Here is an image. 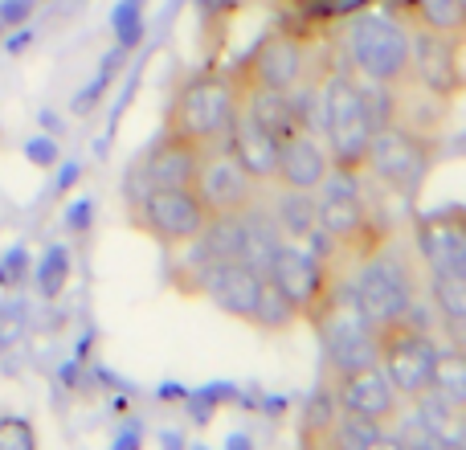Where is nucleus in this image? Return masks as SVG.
<instances>
[{
    "label": "nucleus",
    "instance_id": "nucleus-18",
    "mask_svg": "<svg viewBox=\"0 0 466 450\" xmlns=\"http://www.w3.org/2000/svg\"><path fill=\"white\" fill-rule=\"evenodd\" d=\"M221 144L229 148V156L258 180V185L274 180V169H279V136H270L262 123H254L249 115H238L229 136L221 139Z\"/></svg>",
    "mask_w": 466,
    "mask_h": 450
},
{
    "label": "nucleus",
    "instance_id": "nucleus-15",
    "mask_svg": "<svg viewBox=\"0 0 466 450\" xmlns=\"http://www.w3.org/2000/svg\"><path fill=\"white\" fill-rule=\"evenodd\" d=\"M331 394H336L339 410L356 414L364 422L389 426L401 414V394L389 385V377L380 373V364H360V369H339L331 373Z\"/></svg>",
    "mask_w": 466,
    "mask_h": 450
},
{
    "label": "nucleus",
    "instance_id": "nucleus-2",
    "mask_svg": "<svg viewBox=\"0 0 466 450\" xmlns=\"http://www.w3.org/2000/svg\"><path fill=\"white\" fill-rule=\"evenodd\" d=\"M352 177L360 172H339L331 169L328 180L315 189V233L331 241L344 258H369L389 241V225L369 210V201L360 197V189L352 185Z\"/></svg>",
    "mask_w": 466,
    "mask_h": 450
},
{
    "label": "nucleus",
    "instance_id": "nucleus-14",
    "mask_svg": "<svg viewBox=\"0 0 466 450\" xmlns=\"http://www.w3.org/2000/svg\"><path fill=\"white\" fill-rule=\"evenodd\" d=\"M262 282H266V274L258 271L254 262H246V258H209L201 279H197V287H201V295L209 299L218 312H226L229 320L254 323L258 299H262Z\"/></svg>",
    "mask_w": 466,
    "mask_h": 450
},
{
    "label": "nucleus",
    "instance_id": "nucleus-8",
    "mask_svg": "<svg viewBox=\"0 0 466 450\" xmlns=\"http://www.w3.org/2000/svg\"><path fill=\"white\" fill-rule=\"evenodd\" d=\"M233 82L246 90H299L307 74V37L295 25L266 29L254 46L246 49L238 66H229Z\"/></svg>",
    "mask_w": 466,
    "mask_h": 450
},
{
    "label": "nucleus",
    "instance_id": "nucleus-22",
    "mask_svg": "<svg viewBox=\"0 0 466 450\" xmlns=\"http://www.w3.org/2000/svg\"><path fill=\"white\" fill-rule=\"evenodd\" d=\"M421 397H434L454 414L466 405V361L459 348H438L434 369H430V389Z\"/></svg>",
    "mask_w": 466,
    "mask_h": 450
},
{
    "label": "nucleus",
    "instance_id": "nucleus-23",
    "mask_svg": "<svg viewBox=\"0 0 466 450\" xmlns=\"http://www.w3.org/2000/svg\"><path fill=\"white\" fill-rule=\"evenodd\" d=\"M274 230L282 241H311L315 238V193H299V189H282L270 213Z\"/></svg>",
    "mask_w": 466,
    "mask_h": 450
},
{
    "label": "nucleus",
    "instance_id": "nucleus-13",
    "mask_svg": "<svg viewBox=\"0 0 466 450\" xmlns=\"http://www.w3.org/2000/svg\"><path fill=\"white\" fill-rule=\"evenodd\" d=\"M410 70L421 90L454 103L462 95V33L410 29Z\"/></svg>",
    "mask_w": 466,
    "mask_h": 450
},
{
    "label": "nucleus",
    "instance_id": "nucleus-26",
    "mask_svg": "<svg viewBox=\"0 0 466 450\" xmlns=\"http://www.w3.org/2000/svg\"><path fill=\"white\" fill-rule=\"evenodd\" d=\"M274 5L282 8V16L290 25H315V21H328L339 8H348L352 0H274Z\"/></svg>",
    "mask_w": 466,
    "mask_h": 450
},
{
    "label": "nucleus",
    "instance_id": "nucleus-25",
    "mask_svg": "<svg viewBox=\"0 0 466 450\" xmlns=\"http://www.w3.org/2000/svg\"><path fill=\"white\" fill-rule=\"evenodd\" d=\"M336 414H339V402L331 394V385H323L319 394L311 397L303 414V426H299V438L311 446H331V426H336Z\"/></svg>",
    "mask_w": 466,
    "mask_h": 450
},
{
    "label": "nucleus",
    "instance_id": "nucleus-5",
    "mask_svg": "<svg viewBox=\"0 0 466 450\" xmlns=\"http://www.w3.org/2000/svg\"><path fill=\"white\" fill-rule=\"evenodd\" d=\"M438 160V139L421 136V131L405 128L397 119H380L364 148V169L377 185H385L397 197H413L421 180L430 177Z\"/></svg>",
    "mask_w": 466,
    "mask_h": 450
},
{
    "label": "nucleus",
    "instance_id": "nucleus-10",
    "mask_svg": "<svg viewBox=\"0 0 466 450\" xmlns=\"http://www.w3.org/2000/svg\"><path fill=\"white\" fill-rule=\"evenodd\" d=\"M262 274H266V282L295 307L299 320H311V323H315V315L323 312V303L331 299V291H336L323 258L311 254L307 241H279L274 254L266 258Z\"/></svg>",
    "mask_w": 466,
    "mask_h": 450
},
{
    "label": "nucleus",
    "instance_id": "nucleus-7",
    "mask_svg": "<svg viewBox=\"0 0 466 450\" xmlns=\"http://www.w3.org/2000/svg\"><path fill=\"white\" fill-rule=\"evenodd\" d=\"M372 348H377V364L389 377V385L401 394V402H418L430 389V369L438 356V340L418 315H401V320L372 328Z\"/></svg>",
    "mask_w": 466,
    "mask_h": 450
},
{
    "label": "nucleus",
    "instance_id": "nucleus-17",
    "mask_svg": "<svg viewBox=\"0 0 466 450\" xmlns=\"http://www.w3.org/2000/svg\"><path fill=\"white\" fill-rule=\"evenodd\" d=\"M418 254L426 271H466V225L459 210L426 213L418 221Z\"/></svg>",
    "mask_w": 466,
    "mask_h": 450
},
{
    "label": "nucleus",
    "instance_id": "nucleus-27",
    "mask_svg": "<svg viewBox=\"0 0 466 450\" xmlns=\"http://www.w3.org/2000/svg\"><path fill=\"white\" fill-rule=\"evenodd\" d=\"M299 320V312L287 303V299L279 295V291L270 287V282H262V299H258V312H254V323H262V328L279 332V328H290V323Z\"/></svg>",
    "mask_w": 466,
    "mask_h": 450
},
{
    "label": "nucleus",
    "instance_id": "nucleus-28",
    "mask_svg": "<svg viewBox=\"0 0 466 450\" xmlns=\"http://www.w3.org/2000/svg\"><path fill=\"white\" fill-rule=\"evenodd\" d=\"M66 279H70V258H66V250H49V254L41 258V266H37L41 295H57V291L66 287Z\"/></svg>",
    "mask_w": 466,
    "mask_h": 450
},
{
    "label": "nucleus",
    "instance_id": "nucleus-29",
    "mask_svg": "<svg viewBox=\"0 0 466 450\" xmlns=\"http://www.w3.org/2000/svg\"><path fill=\"white\" fill-rule=\"evenodd\" d=\"M37 446V430L25 418H0V450H33Z\"/></svg>",
    "mask_w": 466,
    "mask_h": 450
},
{
    "label": "nucleus",
    "instance_id": "nucleus-6",
    "mask_svg": "<svg viewBox=\"0 0 466 450\" xmlns=\"http://www.w3.org/2000/svg\"><path fill=\"white\" fill-rule=\"evenodd\" d=\"M348 295H352V303L360 307V315L369 320V328H385V323L413 312L418 271H413V262L401 250H393L385 241L377 254L360 258V274H356Z\"/></svg>",
    "mask_w": 466,
    "mask_h": 450
},
{
    "label": "nucleus",
    "instance_id": "nucleus-16",
    "mask_svg": "<svg viewBox=\"0 0 466 450\" xmlns=\"http://www.w3.org/2000/svg\"><path fill=\"white\" fill-rule=\"evenodd\" d=\"M331 172L328 144L315 136L311 128L295 131V136L279 139V169H274V185L299 189V193H315Z\"/></svg>",
    "mask_w": 466,
    "mask_h": 450
},
{
    "label": "nucleus",
    "instance_id": "nucleus-1",
    "mask_svg": "<svg viewBox=\"0 0 466 450\" xmlns=\"http://www.w3.org/2000/svg\"><path fill=\"white\" fill-rule=\"evenodd\" d=\"M238 115H241V87L233 82V74L218 70V66H205V70L188 74L180 82L177 98L168 107V119H164V131L193 139L201 148H213L229 136Z\"/></svg>",
    "mask_w": 466,
    "mask_h": 450
},
{
    "label": "nucleus",
    "instance_id": "nucleus-20",
    "mask_svg": "<svg viewBox=\"0 0 466 450\" xmlns=\"http://www.w3.org/2000/svg\"><path fill=\"white\" fill-rule=\"evenodd\" d=\"M241 115L262 123V128L279 139L307 128V115L299 111L295 90H246V95H241Z\"/></svg>",
    "mask_w": 466,
    "mask_h": 450
},
{
    "label": "nucleus",
    "instance_id": "nucleus-19",
    "mask_svg": "<svg viewBox=\"0 0 466 450\" xmlns=\"http://www.w3.org/2000/svg\"><path fill=\"white\" fill-rule=\"evenodd\" d=\"M201 152L205 148L193 144V139H180V136H172V131H160V139H156L144 156V180L147 185L188 189L193 185L197 164H201Z\"/></svg>",
    "mask_w": 466,
    "mask_h": 450
},
{
    "label": "nucleus",
    "instance_id": "nucleus-3",
    "mask_svg": "<svg viewBox=\"0 0 466 450\" xmlns=\"http://www.w3.org/2000/svg\"><path fill=\"white\" fill-rule=\"evenodd\" d=\"M348 62H352L356 78L369 87H401L413 78L410 70V25L393 13V8H364L348 25Z\"/></svg>",
    "mask_w": 466,
    "mask_h": 450
},
{
    "label": "nucleus",
    "instance_id": "nucleus-12",
    "mask_svg": "<svg viewBox=\"0 0 466 450\" xmlns=\"http://www.w3.org/2000/svg\"><path fill=\"white\" fill-rule=\"evenodd\" d=\"M315 328H319L323 353H328V369H360V364L377 361V348H372V328L360 315V307L352 303V295H339L331 291V299L323 303V312L315 315Z\"/></svg>",
    "mask_w": 466,
    "mask_h": 450
},
{
    "label": "nucleus",
    "instance_id": "nucleus-24",
    "mask_svg": "<svg viewBox=\"0 0 466 450\" xmlns=\"http://www.w3.org/2000/svg\"><path fill=\"white\" fill-rule=\"evenodd\" d=\"M426 274L438 315L446 320V328L459 332L466 320V271H426Z\"/></svg>",
    "mask_w": 466,
    "mask_h": 450
},
{
    "label": "nucleus",
    "instance_id": "nucleus-11",
    "mask_svg": "<svg viewBox=\"0 0 466 450\" xmlns=\"http://www.w3.org/2000/svg\"><path fill=\"white\" fill-rule=\"evenodd\" d=\"M193 197L205 205L209 218H233V213H246L249 205H258V180L241 169L229 156V148L213 144L201 152V164L193 172Z\"/></svg>",
    "mask_w": 466,
    "mask_h": 450
},
{
    "label": "nucleus",
    "instance_id": "nucleus-9",
    "mask_svg": "<svg viewBox=\"0 0 466 450\" xmlns=\"http://www.w3.org/2000/svg\"><path fill=\"white\" fill-rule=\"evenodd\" d=\"M131 218H136V230H144L164 250H185L209 225V213L193 197V189L180 185H147L131 205Z\"/></svg>",
    "mask_w": 466,
    "mask_h": 450
},
{
    "label": "nucleus",
    "instance_id": "nucleus-4",
    "mask_svg": "<svg viewBox=\"0 0 466 450\" xmlns=\"http://www.w3.org/2000/svg\"><path fill=\"white\" fill-rule=\"evenodd\" d=\"M319 123H323V144H328L331 169L339 172H360L364 169V148L377 128L372 115V98L348 74H331L319 90Z\"/></svg>",
    "mask_w": 466,
    "mask_h": 450
},
{
    "label": "nucleus",
    "instance_id": "nucleus-21",
    "mask_svg": "<svg viewBox=\"0 0 466 450\" xmlns=\"http://www.w3.org/2000/svg\"><path fill=\"white\" fill-rule=\"evenodd\" d=\"M389 8L410 29H438V33H462L466 37V0H393Z\"/></svg>",
    "mask_w": 466,
    "mask_h": 450
}]
</instances>
